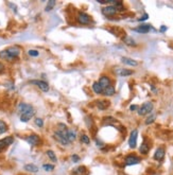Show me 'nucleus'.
I'll return each mask as SVG.
<instances>
[{
    "instance_id": "obj_19",
    "label": "nucleus",
    "mask_w": 173,
    "mask_h": 175,
    "mask_svg": "<svg viewBox=\"0 0 173 175\" xmlns=\"http://www.w3.org/2000/svg\"><path fill=\"white\" fill-rule=\"evenodd\" d=\"M24 169L31 173H36L38 171V167L35 166V165H33V163H28V165H26Z\"/></svg>"
},
{
    "instance_id": "obj_29",
    "label": "nucleus",
    "mask_w": 173,
    "mask_h": 175,
    "mask_svg": "<svg viewBox=\"0 0 173 175\" xmlns=\"http://www.w3.org/2000/svg\"><path fill=\"white\" fill-rule=\"evenodd\" d=\"M43 169L45 171H47V172H51V171L54 170V166L53 165H49V163H45L44 166H43Z\"/></svg>"
},
{
    "instance_id": "obj_21",
    "label": "nucleus",
    "mask_w": 173,
    "mask_h": 175,
    "mask_svg": "<svg viewBox=\"0 0 173 175\" xmlns=\"http://www.w3.org/2000/svg\"><path fill=\"white\" fill-rule=\"evenodd\" d=\"M0 58H2V60H7V61H14V58L11 57L10 56V54L7 53V49L5 50H2V51H0Z\"/></svg>"
},
{
    "instance_id": "obj_2",
    "label": "nucleus",
    "mask_w": 173,
    "mask_h": 175,
    "mask_svg": "<svg viewBox=\"0 0 173 175\" xmlns=\"http://www.w3.org/2000/svg\"><path fill=\"white\" fill-rule=\"evenodd\" d=\"M30 83L31 84L36 85V86H37L42 91H44V92H47V91L49 90V85H48L47 82L42 81V80H33Z\"/></svg>"
},
{
    "instance_id": "obj_5",
    "label": "nucleus",
    "mask_w": 173,
    "mask_h": 175,
    "mask_svg": "<svg viewBox=\"0 0 173 175\" xmlns=\"http://www.w3.org/2000/svg\"><path fill=\"white\" fill-rule=\"evenodd\" d=\"M35 112H36V110L34 109V108H31V109H29L28 112L21 114L20 115V121L21 122H28L29 120L32 119L33 117H34Z\"/></svg>"
},
{
    "instance_id": "obj_13",
    "label": "nucleus",
    "mask_w": 173,
    "mask_h": 175,
    "mask_svg": "<svg viewBox=\"0 0 173 175\" xmlns=\"http://www.w3.org/2000/svg\"><path fill=\"white\" fill-rule=\"evenodd\" d=\"M98 83L101 85V86H102V88L104 89V88H106V87H108L110 85V80L108 79L106 75H102V77L99 79Z\"/></svg>"
},
{
    "instance_id": "obj_33",
    "label": "nucleus",
    "mask_w": 173,
    "mask_h": 175,
    "mask_svg": "<svg viewBox=\"0 0 173 175\" xmlns=\"http://www.w3.org/2000/svg\"><path fill=\"white\" fill-rule=\"evenodd\" d=\"M28 53H29V55H30V56H33V57H36V56H38L40 52H38L37 50H29Z\"/></svg>"
},
{
    "instance_id": "obj_11",
    "label": "nucleus",
    "mask_w": 173,
    "mask_h": 175,
    "mask_svg": "<svg viewBox=\"0 0 173 175\" xmlns=\"http://www.w3.org/2000/svg\"><path fill=\"white\" fill-rule=\"evenodd\" d=\"M117 10L115 9L113 5H107V7H103L102 9V13L103 15H105V16H113V15H115L116 13H117Z\"/></svg>"
},
{
    "instance_id": "obj_14",
    "label": "nucleus",
    "mask_w": 173,
    "mask_h": 175,
    "mask_svg": "<svg viewBox=\"0 0 173 175\" xmlns=\"http://www.w3.org/2000/svg\"><path fill=\"white\" fill-rule=\"evenodd\" d=\"M31 108H33V107L30 104H27V103H20V104L17 106V110H18V112H20V115L24 114V112H28V110L31 109Z\"/></svg>"
},
{
    "instance_id": "obj_32",
    "label": "nucleus",
    "mask_w": 173,
    "mask_h": 175,
    "mask_svg": "<svg viewBox=\"0 0 173 175\" xmlns=\"http://www.w3.org/2000/svg\"><path fill=\"white\" fill-rule=\"evenodd\" d=\"M34 122H35V124L38 127H43V126H44V121H43L42 118H36V119L34 120Z\"/></svg>"
},
{
    "instance_id": "obj_7",
    "label": "nucleus",
    "mask_w": 173,
    "mask_h": 175,
    "mask_svg": "<svg viewBox=\"0 0 173 175\" xmlns=\"http://www.w3.org/2000/svg\"><path fill=\"white\" fill-rule=\"evenodd\" d=\"M13 142H14V138L12 136H9V137H5L3 139H1L0 140V152H2L5 147L11 145Z\"/></svg>"
},
{
    "instance_id": "obj_15",
    "label": "nucleus",
    "mask_w": 173,
    "mask_h": 175,
    "mask_svg": "<svg viewBox=\"0 0 173 175\" xmlns=\"http://www.w3.org/2000/svg\"><path fill=\"white\" fill-rule=\"evenodd\" d=\"M165 157V150L163 147H158L154 153V159L155 160H161Z\"/></svg>"
},
{
    "instance_id": "obj_8",
    "label": "nucleus",
    "mask_w": 173,
    "mask_h": 175,
    "mask_svg": "<svg viewBox=\"0 0 173 175\" xmlns=\"http://www.w3.org/2000/svg\"><path fill=\"white\" fill-rule=\"evenodd\" d=\"M7 53L10 54L11 57L16 60V58L19 56V54H20V48L17 46H12V47H9V48L7 49Z\"/></svg>"
},
{
    "instance_id": "obj_25",
    "label": "nucleus",
    "mask_w": 173,
    "mask_h": 175,
    "mask_svg": "<svg viewBox=\"0 0 173 175\" xmlns=\"http://www.w3.org/2000/svg\"><path fill=\"white\" fill-rule=\"evenodd\" d=\"M75 138H77V136H75V133L73 131H68L67 133V139L69 142H72V141H75Z\"/></svg>"
},
{
    "instance_id": "obj_20",
    "label": "nucleus",
    "mask_w": 173,
    "mask_h": 175,
    "mask_svg": "<svg viewBox=\"0 0 173 175\" xmlns=\"http://www.w3.org/2000/svg\"><path fill=\"white\" fill-rule=\"evenodd\" d=\"M108 105H110V102L108 101H97V107L99 108L100 110H103V109H105V108L108 107Z\"/></svg>"
},
{
    "instance_id": "obj_16",
    "label": "nucleus",
    "mask_w": 173,
    "mask_h": 175,
    "mask_svg": "<svg viewBox=\"0 0 173 175\" xmlns=\"http://www.w3.org/2000/svg\"><path fill=\"white\" fill-rule=\"evenodd\" d=\"M150 29H151L150 25H141V26H139L138 28L134 29V31H136V32H138V33H141V34H145V33L149 32Z\"/></svg>"
},
{
    "instance_id": "obj_12",
    "label": "nucleus",
    "mask_w": 173,
    "mask_h": 175,
    "mask_svg": "<svg viewBox=\"0 0 173 175\" xmlns=\"http://www.w3.org/2000/svg\"><path fill=\"white\" fill-rule=\"evenodd\" d=\"M140 161V158L137 156H134V155H130L125 158V163L128 166H133V165H137Z\"/></svg>"
},
{
    "instance_id": "obj_23",
    "label": "nucleus",
    "mask_w": 173,
    "mask_h": 175,
    "mask_svg": "<svg viewBox=\"0 0 173 175\" xmlns=\"http://www.w3.org/2000/svg\"><path fill=\"white\" fill-rule=\"evenodd\" d=\"M46 154H47V156L49 157L51 161H53L54 163L57 162V157H56L55 153H54L53 151H51V150H48V151L46 152Z\"/></svg>"
},
{
    "instance_id": "obj_6",
    "label": "nucleus",
    "mask_w": 173,
    "mask_h": 175,
    "mask_svg": "<svg viewBox=\"0 0 173 175\" xmlns=\"http://www.w3.org/2000/svg\"><path fill=\"white\" fill-rule=\"evenodd\" d=\"M137 137H138V131L137 130H133L130 135L129 139V145L131 149H135L136 145H137Z\"/></svg>"
},
{
    "instance_id": "obj_34",
    "label": "nucleus",
    "mask_w": 173,
    "mask_h": 175,
    "mask_svg": "<svg viewBox=\"0 0 173 175\" xmlns=\"http://www.w3.org/2000/svg\"><path fill=\"white\" fill-rule=\"evenodd\" d=\"M86 168L85 167H79L78 169H75V173H79V174H83L85 172Z\"/></svg>"
},
{
    "instance_id": "obj_27",
    "label": "nucleus",
    "mask_w": 173,
    "mask_h": 175,
    "mask_svg": "<svg viewBox=\"0 0 173 175\" xmlns=\"http://www.w3.org/2000/svg\"><path fill=\"white\" fill-rule=\"evenodd\" d=\"M7 131V123H5L4 121H2V120H0V135H1V134H4Z\"/></svg>"
},
{
    "instance_id": "obj_30",
    "label": "nucleus",
    "mask_w": 173,
    "mask_h": 175,
    "mask_svg": "<svg viewBox=\"0 0 173 175\" xmlns=\"http://www.w3.org/2000/svg\"><path fill=\"white\" fill-rule=\"evenodd\" d=\"M81 142L85 143V144H89L90 143V139L87 135H82L81 136Z\"/></svg>"
},
{
    "instance_id": "obj_1",
    "label": "nucleus",
    "mask_w": 173,
    "mask_h": 175,
    "mask_svg": "<svg viewBox=\"0 0 173 175\" xmlns=\"http://www.w3.org/2000/svg\"><path fill=\"white\" fill-rule=\"evenodd\" d=\"M153 110V103L152 102H145V104L141 105V107L138 109V115L139 116H145L148 115Z\"/></svg>"
},
{
    "instance_id": "obj_36",
    "label": "nucleus",
    "mask_w": 173,
    "mask_h": 175,
    "mask_svg": "<svg viewBox=\"0 0 173 175\" xmlns=\"http://www.w3.org/2000/svg\"><path fill=\"white\" fill-rule=\"evenodd\" d=\"M148 17H149V16H148V14H145V15H143L142 17H141V18H139V19H138V20H139V21L147 20V19H148Z\"/></svg>"
},
{
    "instance_id": "obj_39",
    "label": "nucleus",
    "mask_w": 173,
    "mask_h": 175,
    "mask_svg": "<svg viewBox=\"0 0 173 175\" xmlns=\"http://www.w3.org/2000/svg\"><path fill=\"white\" fill-rule=\"evenodd\" d=\"M166 30H167V27H161V28H160V31H161V32H165Z\"/></svg>"
},
{
    "instance_id": "obj_37",
    "label": "nucleus",
    "mask_w": 173,
    "mask_h": 175,
    "mask_svg": "<svg viewBox=\"0 0 173 175\" xmlns=\"http://www.w3.org/2000/svg\"><path fill=\"white\" fill-rule=\"evenodd\" d=\"M3 70H4V65L2 63H0V72H2Z\"/></svg>"
},
{
    "instance_id": "obj_4",
    "label": "nucleus",
    "mask_w": 173,
    "mask_h": 175,
    "mask_svg": "<svg viewBox=\"0 0 173 175\" xmlns=\"http://www.w3.org/2000/svg\"><path fill=\"white\" fill-rule=\"evenodd\" d=\"M26 141L30 145H32V147H36V145H38L40 143V138L37 135H35V134H31V135H29L26 138Z\"/></svg>"
},
{
    "instance_id": "obj_17",
    "label": "nucleus",
    "mask_w": 173,
    "mask_h": 175,
    "mask_svg": "<svg viewBox=\"0 0 173 175\" xmlns=\"http://www.w3.org/2000/svg\"><path fill=\"white\" fill-rule=\"evenodd\" d=\"M121 62L128 66H132V67H136L138 65V62H136L135 60H132V58H129V57H122Z\"/></svg>"
},
{
    "instance_id": "obj_31",
    "label": "nucleus",
    "mask_w": 173,
    "mask_h": 175,
    "mask_svg": "<svg viewBox=\"0 0 173 175\" xmlns=\"http://www.w3.org/2000/svg\"><path fill=\"white\" fill-rule=\"evenodd\" d=\"M155 118H156V116H155L154 114L150 115V116L148 117L147 119H145V124H151V123H152V122L155 120Z\"/></svg>"
},
{
    "instance_id": "obj_9",
    "label": "nucleus",
    "mask_w": 173,
    "mask_h": 175,
    "mask_svg": "<svg viewBox=\"0 0 173 175\" xmlns=\"http://www.w3.org/2000/svg\"><path fill=\"white\" fill-rule=\"evenodd\" d=\"M115 73L118 77H129V75L133 74V71L126 69V68H116L115 69Z\"/></svg>"
},
{
    "instance_id": "obj_3",
    "label": "nucleus",
    "mask_w": 173,
    "mask_h": 175,
    "mask_svg": "<svg viewBox=\"0 0 173 175\" xmlns=\"http://www.w3.org/2000/svg\"><path fill=\"white\" fill-rule=\"evenodd\" d=\"M78 22L81 25H89L90 23V16L87 15L84 12H80L79 14L77 15Z\"/></svg>"
},
{
    "instance_id": "obj_10",
    "label": "nucleus",
    "mask_w": 173,
    "mask_h": 175,
    "mask_svg": "<svg viewBox=\"0 0 173 175\" xmlns=\"http://www.w3.org/2000/svg\"><path fill=\"white\" fill-rule=\"evenodd\" d=\"M54 138H55L56 141H59V142L61 143L62 145H68L69 143H70V142H69V141L67 140V138L64 137V136L62 135V134L60 133L59 131L54 133Z\"/></svg>"
},
{
    "instance_id": "obj_26",
    "label": "nucleus",
    "mask_w": 173,
    "mask_h": 175,
    "mask_svg": "<svg viewBox=\"0 0 173 175\" xmlns=\"http://www.w3.org/2000/svg\"><path fill=\"white\" fill-rule=\"evenodd\" d=\"M123 42H125L126 45H129V46H136L135 40L132 37H130V36H125V37L123 38Z\"/></svg>"
},
{
    "instance_id": "obj_28",
    "label": "nucleus",
    "mask_w": 173,
    "mask_h": 175,
    "mask_svg": "<svg viewBox=\"0 0 173 175\" xmlns=\"http://www.w3.org/2000/svg\"><path fill=\"white\" fill-rule=\"evenodd\" d=\"M54 5H55V0H50V1H48L47 7H46V9H45V11H46V12L51 11V10L54 7Z\"/></svg>"
},
{
    "instance_id": "obj_18",
    "label": "nucleus",
    "mask_w": 173,
    "mask_h": 175,
    "mask_svg": "<svg viewBox=\"0 0 173 175\" xmlns=\"http://www.w3.org/2000/svg\"><path fill=\"white\" fill-rule=\"evenodd\" d=\"M103 95L106 97H112L115 95V88L114 86H112V85H110L108 87H106V88L103 89Z\"/></svg>"
},
{
    "instance_id": "obj_38",
    "label": "nucleus",
    "mask_w": 173,
    "mask_h": 175,
    "mask_svg": "<svg viewBox=\"0 0 173 175\" xmlns=\"http://www.w3.org/2000/svg\"><path fill=\"white\" fill-rule=\"evenodd\" d=\"M137 105H132V106H131V107H130V109H131V110H135V109H137Z\"/></svg>"
},
{
    "instance_id": "obj_22",
    "label": "nucleus",
    "mask_w": 173,
    "mask_h": 175,
    "mask_svg": "<svg viewBox=\"0 0 173 175\" xmlns=\"http://www.w3.org/2000/svg\"><path fill=\"white\" fill-rule=\"evenodd\" d=\"M92 90L97 93V95H101L103 92V88L100 84H99L98 82H95L94 84H92Z\"/></svg>"
},
{
    "instance_id": "obj_35",
    "label": "nucleus",
    "mask_w": 173,
    "mask_h": 175,
    "mask_svg": "<svg viewBox=\"0 0 173 175\" xmlns=\"http://www.w3.org/2000/svg\"><path fill=\"white\" fill-rule=\"evenodd\" d=\"M71 159H72L73 162H79V161H80V156H79V155H77V154H75V155H72V156H71Z\"/></svg>"
},
{
    "instance_id": "obj_24",
    "label": "nucleus",
    "mask_w": 173,
    "mask_h": 175,
    "mask_svg": "<svg viewBox=\"0 0 173 175\" xmlns=\"http://www.w3.org/2000/svg\"><path fill=\"white\" fill-rule=\"evenodd\" d=\"M149 150H150V147L148 143H142V144L140 145V147H139V151H140L141 154H148L149 153Z\"/></svg>"
}]
</instances>
